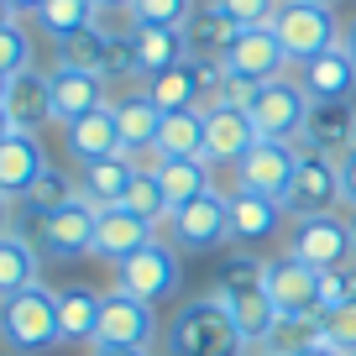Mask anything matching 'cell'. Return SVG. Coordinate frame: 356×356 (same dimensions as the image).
<instances>
[{
  "label": "cell",
  "mask_w": 356,
  "mask_h": 356,
  "mask_svg": "<svg viewBox=\"0 0 356 356\" xmlns=\"http://www.w3.org/2000/svg\"><path fill=\"white\" fill-rule=\"evenodd\" d=\"M163 346H168V356H246L241 330H236L231 309H225L215 293H200V299L184 304V309L168 320Z\"/></svg>",
  "instance_id": "cell-1"
},
{
  "label": "cell",
  "mask_w": 356,
  "mask_h": 356,
  "mask_svg": "<svg viewBox=\"0 0 356 356\" xmlns=\"http://www.w3.org/2000/svg\"><path fill=\"white\" fill-rule=\"evenodd\" d=\"M0 346L11 356H37L63 346V330H58V293L47 283H32L26 293L0 304Z\"/></svg>",
  "instance_id": "cell-2"
},
{
  "label": "cell",
  "mask_w": 356,
  "mask_h": 356,
  "mask_svg": "<svg viewBox=\"0 0 356 356\" xmlns=\"http://www.w3.org/2000/svg\"><path fill=\"white\" fill-rule=\"evenodd\" d=\"M16 210H22V204H16ZM95 215L100 210L89 200H74V204H63V210H53V215L22 210V225H16V231H22L47 262H74V257L95 252Z\"/></svg>",
  "instance_id": "cell-3"
},
{
  "label": "cell",
  "mask_w": 356,
  "mask_h": 356,
  "mask_svg": "<svg viewBox=\"0 0 356 356\" xmlns=\"http://www.w3.org/2000/svg\"><path fill=\"white\" fill-rule=\"evenodd\" d=\"M289 252L314 273H335V267H356V231L351 215H304L289 225Z\"/></svg>",
  "instance_id": "cell-4"
},
{
  "label": "cell",
  "mask_w": 356,
  "mask_h": 356,
  "mask_svg": "<svg viewBox=\"0 0 356 356\" xmlns=\"http://www.w3.org/2000/svg\"><path fill=\"white\" fill-rule=\"evenodd\" d=\"M246 121L257 126L262 142H299L304 121H309V95L299 89L293 74L267 79V84H257L252 105H246Z\"/></svg>",
  "instance_id": "cell-5"
},
{
  "label": "cell",
  "mask_w": 356,
  "mask_h": 356,
  "mask_svg": "<svg viewBox=\"0 0 356 356\" xmlns=\"http://www.w3.org/2000/svg\"><path fill=\"white\" fill-rule=\"evenodd\" d=\"M168 241L178 246V252H220V246H231V194H200V200L178 204L173 215H168Z\"/></svg>",
  "instance_id": "cell-6"
},
{
  "label": "cell",
  "mask_w": 356,
  "mask_h": 356,
  "mask_svg": "<svg viewBox=\"0 0 356 356\" xmlns=\"http://www.w3.org/2000/svg\"><path fill=\"white\" fill-rule=\"evenodd\" d=\"M178 257H184V252H178L173 241L142 246L136 257H126V262L115 267V289L157 309L163 299H173V293L184 289V262H178Z\"/></svg>",
  "instance_id": "cell-7"
},
{
  "label": "cell",
  "mask_w": 356,
  "mask_h": 356,
  "mask_svg": "<svg viewBox=\"0 0 356 356\" xmlns=\"http://www.w3.org/2000/svg\"><path fill=\"white\" fill-rule=\"evenodd\" d=\"M273 32H278L283 53H289V68L309 63V58H320L325 47L341 42V22H335V11H330V6H309V0H283Z\"/></svg>",
  "instance_id": "cell-8"
},
{
  "label": "cell",
  "mask_w": 356,
  "mask_h": 356,
  "mask_svg": "<svg viewBox=\"0 0 356 356\" xmlns=\"http://www.w3.org/2000/svg\"><path fill=\"white\" fill-rule=\"evenodd\" d=\"M283 210H289V220L341 210V163H335V157H325V152L299 147V168H293V178H289Z\"/></svg>",
  "instance_id": "cell-9"
},
{
  "label": "cell",
  "mask_w": 356,
  "mask_h": 356,
  "mask_svg": "<svg viewBox=\"0 0 356 356\" xmlns=\"http://www.w3.org/2000/svg\"><path fill=\"white\" fill-rule=\"evenodd\" d=\"M95 346H126V351H152L157 346V309L131 293L111 289L100 293V330H95Z\"/></svg>",
  "instance_id": "cell-10"
},
{
  "label": "cell",
  "mask_w": 356,
  "mask_h": 356,
  "mask_svg": "<svg viewBox=\"0 0 356 356\" xmlns=\"http://www.w3.org/2000/svg\"><path fill=\"white\" fill-rule=\"evenodd\" d=\"M262 289L278 314H320V273L304 267L293 252L262 257Z\"/></svg>",
  "instance_id": "cell-11"
},
{
  "label": "cell",
  "mask_w": 356,
  "mask_h": 356,
  "mask_svg": "<svg viewBox=\"0 0 356 356\" xmlns=\"http://www.w3.org/2000/svg\"><path fill=\"white\" fill-rule=\"evenodd\" d=\"M220 68L236 74V79H252V84H267V79L289 74V53H283L273 26H241V32L231 37V47H225Z\"/></svg>",
  "instance_id": "cell-12"
},
{
  "label": "cell",
  "mask_w": 356,
  "mask_h": 356,
  "mask_svg": "<svg viewBox=\"0 0 356 356\" xmlns=\"http://www.w3.org/2000/svg\"><path fill=\"white\" fill-rule=\"evenodd\" d=\"M293 168H299V142H262V136H257V147L236 163V189L283 200Z\"/></svg>",
  "instance_id": "cell-13"
},
{
  "label": "cell",
  "mask_w": 356,
  "mask_h": 356,
  "mask_svg": "<svg viewBox=\"0 0 356 356\" xmlns=\"http://www.w3.org/2000/svg\"><path fill=\"white\" fill-rule=\"evenodd\" d=\"M152 241H157V225H152V220L131 215L126 204H111V210L95 215V252H89V257H100V262L121 267L126 257H136L142 246H152Z\"/></svg>",
  "instance_id": "cell-14"
},
{
  "label": "cell",
  "mask_w": 356,
  "mask_h": 356,
  "mask_svg": "<svg viewBox=\"0 0 356 356\" xmlns=\"http://www.w3.org/2000/svg\"><path fill=\"white\" fill-rule=\"evenodd\" d=\"M293 79H299V89L309 95V105L351 100V95H356V58L346 53L341 42H335V47H325L320 58L299 63V68H293Z\"/></svg>",
  "instance_id": "cell-15"
},
{
  "label": "cell",
  "mask_w": 356,
  "mask_h": 356,
  "mask_svg": "<svg viewBox=\"0 0 356 356\" xmlns=\"http://www.w3.org/2000/svg\"><path fill=\"white\" fill-rule=\"evenodd\" d=\"M47 84H53V121L58 126H74L79 115L105 111V105H111L105 79L100 74H84V68H63V63H58L53 74H47Z\"/></svg>",
  "instance_id": "cell-16"
},
{
  "label": "cell",
  "mask_w": 356,
  "mask_h": 356,
  "mask_svg": "<svg viewBox=\"0 0 356 356\" xmlns=\"http://www.w3.org/2000/svg\"><path fill=\"white\" fill-rule=\"evenodd\" d=\"M299 147H309V152H325V157H335V163H341V157L356 147V105H351V100L309 105V121H304Z\"/></svg>",
  "instance_id": "cell-17"
},
{
  "label": "cell",
  "mask_w": 356,
  "mask_h": 356,
  "mask_svg": "<svg viewBox=\"0 0 356 356\" xmlns=\"http://www.w3.org/2000/svg\"><path fill=\"white\" fill-rule=\"evenodd\" d=\"M283 220H289V210H283V200H273V194H246V189L231 194V241L236 246L273 241V236L283 231Z\"/></svg>",
  "instance_id": "cell-18"
},
{
  "label": "cell",
  "mask_w": 356,
  "mask_h": 356,
  "mask_svg": "<svg viewBox=\"0 0 356 356\" xmlns=\"http://www.w3.org/2000/svg\"><path fill=\"white\" fill-rule=\"evenodd\" d=\"M6 115H11L16 131H42L47 121H53V84H47L42 68H26V74H16L11 84H6Z\"/></svg>",
  "instance_id": "cell-19"
},
{
  "label": "cell",
  "mask_w": 356,
  "mask_h": 356,
  "mask_svg": "<svg viewBox=\"0 0 356 356\" xmlns=\"http://www.w3.org/2000/svg\"><path fill=\"white\" fill-rule=\"evenodd\" d=\"M257 147V126L246 121V111H204V163L236 168Z\"/></svg>",
  "instance_id": "cell-20"
},
{
  "label": "cell",
  "mask_w": 356,
  "mask_h": 356,
  "mask_svg": "<svg viewBox=\"0 0 356 356\" xmlns=\"http://www.w3.org/2000/svg\"><path fill=\"white\" fill-rule=\"evenodd\" d=\"M42 173H47V152H42V142H37L32 131H11L0 142V194L22 200Z\"/></svg>",
  "instance_id": "cell-21"
},
{
  "label": "cell",
  "mask_w": 356,
  "mask_h": 356,
  "mask_svg": "<svg viewBox=\"0 0 356 356\" xmlns=\"http://www.w3.org/2000/svg\"><path fill=\"white\" fill-rule=\"evenodd\" d=\"M111 115H115V131H121V152L126 157H142L157 147V126H163V111L147 100V89H131L121 100H111Z\"/></svg>",
  "instance_id": "cell-22"
},
{
  "label": "cell",
  "mask_w": 356,
  "mask_h": 356,
  "mask_svg": "<svg viewBox=\"0 0 356 356\" xmlns=\"http://www.w3.org/2000/svg\"><path fill=\"white\" fill-rule=\"evenodd\" d=\"M131 53H136V74L147 84V79L168 74V68L189 63V37H184V26H136Z\"/></svg>",
  "instance_id": "cell-23"
},
{
  "label": "cell",
  "mask_w": 356,
  "mask_h": 356,
  "mask_svg": "<svg viewBox=\"0 0 356 356\" xmlns=\"http://www.w3.org/2000/svg\"><path fill=\"white\" fill-rule=\"evenodd\" d=\"M63 147H68V157H74L79 168L121 152V131H115V115H111V105H105V111H89V115H79L74 126H63Z\"/></svg>",
  "instance_id": "cell-24"
},
{
  "label": "cell",
  "mask_w": 356,
  "mask_h": 356,
  "mask_svg": "<svg viewBox=\"0 0 356 356\" xmlns=\"http://www.w3.org/2000/svg\"><path fill=\"white\" fill-rule=\"evenodd\" d=\"M131 178H136V163L126 152L100 157V163H84V168H79V200H89L95 210H111V204L126 200Z\"/></svg>",
  "instance_id": "cell-25"
},
{
  "label": "cell",
  "mask_w": 356,
  "mask_h": 356,
  "mask_svg": "<svg viewBox=\"0 0 356 356\" xmlns=\"http://www.w3.org/2000/svg\"><path fill=\"white\" fill-rule=\"evenodd\" d=\"M210 293L225 304V309H231V320H236V330H241L246 351H257V346L267 341V330L278 325V309H273V299H267L262 283H252V289H231V293L210 289Z\"/></svg>",
  "instance_id": "cell-26"
},
{
  "label": "cell",
  "mask_w": 356,
  "mask_h": 356,
  "mask_svg": "<svg viewBox=\"0 0 356 356\" xmlns=\"http://www.w3.org/2000/svg\"><path fill=\"white\" fill-rule=\"evenodd\" d=\"M147 100L157 105L163 115H173V111H204V74H200V63H178V68H168V74H157V79H147Z\"/></svg>",
  "instance_id": "cell-27"
},
{
  "label": "cell",
  "mask_w": 356,
  "mask_h": 356,
  "mask_svg": "<svg viewBox=\"0 0 356 356\" xmlns=\"http://www.w3.org/2000/svg\"><path fill=\"white\" fill-rule=\"evenodd\" d=\"M32 283H42V252L22 231H6L0 236V304L26 293Z\"/></svg>",
  "instance_id": "cell-28"
},
{
  "label": "cell",
  "mask_w": 356,
  "mask_h": 356,
  "mask_svg": "<svg viewBox=\"0 0 356 356\" xmlns=\"http://www.w3.org/2000/svg\"><path fill=\"white\" fill-rule=\"evenodd\" d=\"M152 178H157V189H163V200H168V215H173L178 204L210 194V163H204V157H163V163L152 168Z\"/></svg>",
  "instance_id": "cell-29"
},
{
  "label": "cell",
  "mask_w": 356,
  "mask_h": 356,
  "mask_svg": "<svg viewBox=\"0 0 356 356\" xmlns=\"http://www.w3.org/2000/svg\"><path fill=\"white\" fill-rule=\"evenodd\" d=\"M184 37H189V58L194 63H220L225 47H231V37H236V26L220 16L215 0H200L194 16H189V26H184Z\"/></svg>",
  "instance_id": "cell-30"
},
{
  "label": "cell",
  "mask_w": 356,
  "mask_h": 356,
  "mask_svg": "<svg viewBox=\"0 0 356 356\" xmlns=\"http://www.w3.org/2000/svg\"><path fill=\"white\" fill-rule=\"evenodd\" d=\"M157 163L163 157H204V111H173L157 126Z\"/></svg>",
  "instance_id": "cell-31"
},
{
  "label": "cell",
  "mask_w": 356,
  "mask_h": 356,
  "mask_svg": "<svg viewBox=\"0 0 356 356\" xmlns=\"http://www.w3.org/2000/svg\"><path fill=\"white\" fill-rule=\"evenodd\" d=\"M95 16H100V6L95 0H42L32 11V22L42 26V37H53V42H68V37L89 32L95 26Z\"/></svg>",
  "instance_id": "cell-32"
},
{
  "label": "cell",
  "mask_w": 356,
  "mask_h": 356,
  "mask_svg": "<svg viewBox=\"0 0 356 356\" xmlns=\"http://www.w3.org/2000/svg\"><path fill=\"white\" fill-rule=\"evenodd\" d=\"M58 330H63L68 346H95V330H100V293L89 289H63L58 293Z\"/></svg>",
  "instance_id": "cell-33"
},
{
  "label": "cell",
  "mask_w": 356,
  "mask_h": 356,
  "mask_svg": "<svg viewBox=\"0 0 356 356\" xmlns=\"http://www.w3.org/2000/svg\"><path fill=\"white\" fill-rule=\"evenodd\" d=\"M111 47H115V37H105L100 26H89V32L58 42V63H63V68H84V74H100L105 79V68H111Z\"/></svg>",
  "instance_id": "cell-34"
},
{
  "label": "cell",
  "mask_w": 356,
  "mask_h": 356,
  "mask_svg": "<svg viewBox=\"0 0 356 356\" xmlns=\"http://www.w3.org/2000/svg\"><path fill=\"white\" fill-rule=\"evenodd\" d=\"M320 341V314H278V325L267 330V341L257 346V351L267 356H299L304 346Z\"/></svg>",
  "instance_id": "cell-35"
},
{
  "label": "cell",
  "mask_w": 356,
  "mask_h": 356,
  "mask_svg": "<svg viewBox=\"0 0 356 356\" xmlns=\"http://www.w3.org/2000/svg\"><path fill=\"white\" fill-rule=\"evenodd\" d=\"M74 200H79V178H68L63 168L47 163V173L37 178V184H32L16 204H22V210H32V215H53V210H63V204H74Z\"/></svg>",
  "instance_id": "cell-36"
},
{
  "label": "cell",
  "mask_w": 356,
  "mask_h": 356,
  "mask_svg": "<svg viewBox=\"0 0 356 356\" xmlns=\"http://www.w3.org/2000/svg\"><path fill=\"white\" fill-rule=\"evenodd\" d=\"M126 210L131 215H142V220H152L157 231L168 225V200H163V189H157V178L147 173V168H136V178H131V189H126Z\"/></svg>",
  "instance_id": "cell-37"
},
{
  "label": "cell",
  "mask_w": 356,
  "mask_h": 356,
  "mask_svg": "<svg viewBox=\"0 0 356 356\" xmlns=\"http://www.w3.org/2000/svg\"><path fill=\"white\" fill-rule=\"evenodd\" d=\"M194 6L200 0H131L126 11H131L136 26H189Z\"/></svg>",
  "instance_id": "cell-38"
},
{
  "label": "cell",
  "mask_w": 356,
  "mask_h": 356,
  "mask_svg": "<svg viewBox=\"0 0 356 356\" xmlns=\"http://www.w3.org/2000/svg\"><path fill=\"white\" fill-rule=\"evenodd\" d=\"M320 346H330L341 356H356V299L320 314Z\"/></svg>",
  "instance_id": "cell-39"
},
{
  "label": "cell",
  "mask_w": 356,
  "mask_h": 356,
  "mask_svg": "<svg viewBox=\"0 0 356 356\" xmlns=\"http://www.w3.org/2000/svg\"><path fill=\"white\" fill-rule=\"evenodd\" d=\"M26 68H32V32H26L22 22L0 26V74L16 79V74H26Z\"/></svg>",
  "instance_id": "cell-40"
},
{
  "label": "cell",
  "mask_w": 356,
  "mask_h": 356,
  "mask_svg": "<svg viewBox=\"0 0 356 356\" xmlns=\"http://www.w3.org/2000/svg\"><path fill=\"white\" fill-rule=\"evenodd\" d=\"M220 6V16L241 32V26H273L283 11V0H215Z\"/></svg>",
  "instance_id": "cell-41"
},
{
  "label": "cell",
  "mask_w": 356,
  "mask_h": 356,
  "mask_svg": "<svg viewBox=\"0 0 356 356\" xmlns=\"http://www.w3.org/2000/svg\"><path fill=\"white\" fill-rule=\"evenodd\" d=\"M341 204L356 215V147L341 157Z\"/></svg>",
  "instance_id": "cell-42"
},
{
  "label": "cell",
  "mask_w": 356,
  "mask_h": 356,
  "mask_svg": "<svg viewBox=\"0 0 356 356\" xmlns=\"http://www.w3.org/2000/svg\"><path fill=\"white\" fill-rule=\"evenodd\" d=\"M11 215H16V200H11V194H0V236H6V231H16V225H11Z\"/></svg>",
  "instance_id": "cell-43"
},
{
  "label": "cell",
  "mask_w": 356,
  "mask_h": 356,
  "mask_svg": "<svg viewBox=\"0 0 356 356\" xmlns=\"http://www.w3.org/2000/svg\"><path fill=\"white\" fill-rule=\"evenodd\" d=\"M89 356H152V351H126V346H89Z\"/></svg>",
  "instance_id": "cell-44"
},
{
  "label": "cell",
  "mask_w": 356,
  "mask_h": 356,
  "mask_svg": "<svg viewBox=\"0 0 356 356\" xmlns=\"http://www.w3.org/2000/svg\"><path fill=\"white\" fill-rule=\"evenodd\" d=\"M341 47H346V53L356 58V16H351V22H346V26H341Z\"/></svg>",
  "instance_id": "cell-45"
},
{
  "label": "cell",
  "mask_w": 356,
  "mask_h": 356,
  "mask_svg": "<svg viewBox=\"0 0 356 356\" xmlns=\"http://www.w3.org/2000/svg\"><path fill=\"white\" fill-rule=\"evenodd\" d=\"M16 16H22V11H16L11 0H0V26H11V22H16Z\"/></svg>",
  "instance_id": "cell-46"
},
{
  "label": "cell",
  "mask_w": 356,
  "mask_h": 356,
  "mask_svg": "<svg viewBox=\"0 0 356 356\" xmlns=\"http://www.w3.org/2000/svg\"><path fill=\"white\" fill-rule=\"evenodd\" d=\"M299 356H341V351H330V346H320V341H314V346H304Z\"/></svg>",
  "instance_id": "cell-47"
},
{
  "label": "cell",
  "mask_w": 356,
  "mask_h": 356,
  "mask_svg": "<svg viewBox=\"0 0 356 356\" xmlns=\"http://www.w3.org/2000/svg\"><path fill=\"white\" fill-rule=\"evenodd\" d=\"M11 131H16V126H11V115H6V105H0V142H6Z\"/></svg>",
  "instance_id": "cell-48"
},
{
  "label": "cell",
  "mask_w": 356,
  "mask_h": 356,
  "mask_svg": "<svg viewBox=\"0 0 356 356\" xmlns=\"http://www.w3.org/2000/svg\"><path fill=\"white\" fill-rule=\"evenodd\" d=\"M95 6H100V11H126L131 0H95Z\"/></svg>",
  "instance_id": "cell-49"
},
{
  "label": "cell",
  "mask_w": 356,
  "mask_h": 356,
  "mask_svg": "<svg viewBox=\"0 0 356 356\" xmlns=\"http://www.w3.org/2000/svg\"><path fill=\"white\" fill-rule=\"evenodd\" d=\"M16 11H37V6H42V0H11Z\"/></svg>",
  "instance_id": "cell-50"
},
{
  "label": "cell",
  "mask_w": 356,
  "mask_h": 356,
  "mask_svg": "<svg viewBox=\"0 0 356 356\" xmlns=\"http://www.w3.org/2000/svg\"><path fill=\"white\" fill-rule=\"evenodd\" d=\"M6 84H11V79H6V74H0V100H6Z\"/></svg>",
  "instance_id": "cell-51"
},
{
  "label": "cell",
  "mask_w": 356,
  "mask_h": 356,
  "mask_svg": "<svg viewBox=\"0 0 356 356\" xmlns=\"http://www.w3.org/2000/svg\"><path fill=\"white\" fill-rule=\"evenodd\" d=\"M309 6H330V11H335V0H309Z\"/></svg>",
  "instance_id": "cell-52"
},
{
  "label": "cell",
  "mask_w": 356,
  "mask_h": 356,
  "mask_svg": "<svg viewBox=\"0 0 356 356\" xmlns=\"http://www.w3.org/2000/svg\"><path fill=\"white\" fill-rule=\"evenodd\" d=\"M246 356H267V351H246Z\"/></svg>",
  "instance_id": "cell-53"
},
{
  "label": "cell",
  "mask_w": 356,
  "mask_h": 356,
  "mask_svg": "<svg viewBox=\"0 0 356 356\" xmlns=\"http://www.w3.org/2000/svg\"><path fill=\"white\" fill-rule=\"evenodd\" d=\"M351 231H356V215H351Z\"/></svg>",
  "instance_id": "cell-54"
}]
</instances>
